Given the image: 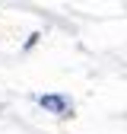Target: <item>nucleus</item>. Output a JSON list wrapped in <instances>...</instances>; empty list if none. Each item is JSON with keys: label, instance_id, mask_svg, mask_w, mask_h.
<instances>
[{"label": "nucleus", "instance_id": "nucleus-1", "mask_svg": "<svg viewBox=\"0 0 127 134\" xmlns=\"http://www.w3.org/2000/svg\"><path fill=\"white\" fill-rule=\"evenodd\" d=\"M35 102H38L45 112L60 115V118H70V115H73V99H70V96H63V93H41Z\"/></svg>", "mask_w": 127, "mask_h": 134}]
</instances>
